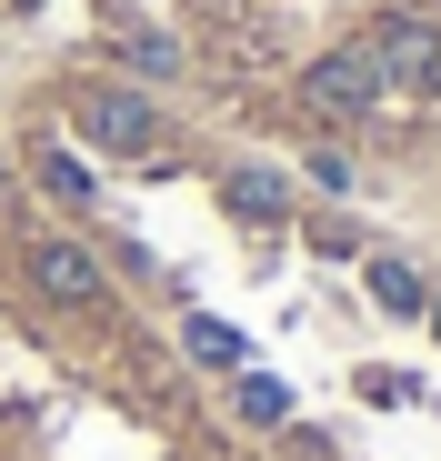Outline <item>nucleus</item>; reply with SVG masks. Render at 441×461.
<instances>
[{"label":"nucleus","instance_id":"f257e3e1","mask_svg":"<svg viewBox=\"0 0 441 461\" xmlns=\"http://www.w3.org/2000/svg\"><path fill=\"white\" fill-rule=\"evenodd\" d=\"M70 121H81L91 150H121V161H151V150H161V101L140 81H81Z\"/></svg>","mask_w":441,"mask_h":461},{"label":"nucleus","instance_id":"f03ea898","mask_svg":"<svg viewBox=\"0 0 441 461\" xmlns=\"http://www.w3.org/2000/svg\"><path fill=\"white\" fill-rule=\"evenodd\" d=\"M361 50H372L382 91H441V21H421V11H382L372 31H361Z\"/></svg>","mask_w":441,"mask_h":461},{"label":"nucleus","instance_id":"7ed1b4c3","mask_svg":"<svg viewBox=\"0 0 441 461\" xmlns=\"http://www.w3.org/2000/svg\"><path fill=\"white\" fill-rule=\"evenodd\" d=\"M302 101H311V121H361V111L382 101V70H372V50H361V41L321 50V60L302 70Z\"/></svg>","mask_w":441,"mask_h":461},{"label":"nucleus","instance_id":"20e7f679","mask_svg":"<svg viewBox=\"0 0 441 461\" xmlns=\"http://www.w3.org/2000/svg\"><path fill=\"white\" fill-rule=\"evenodd\" d=\"M21 271H31L40 301H60V312H91V301H101V261L70 241V230H40V241L21 251Z\"/></svg>","mask_w":441,"mask_h":461},{"label":"nucleus","instance_id":"39448f33","mask_svg":"<svg viewBox=\"0 0 441 461\" xmlns=\"http://www.w3.org/2000/svg\"><path fill=\"white\" fill-rule=\"evenodd\" d=\"M220 201H231L251 230H281V221H291V181H281V171H261V161H241L231 181H220Z\"/></svg>","mask_w":441,"mask_h":461},{"label":"nucleus","instance_id":"423d86ee","mask_svg":"<svg viewBox=\"0 0 441 461\" xmlns=\"http://www.w3.org/2000/svg\"><path fill=\"white\" fill-rule=\"evenodd\" d=\"M361 281H372V301H382L392 321H421V312H431V281H421L401 251H372V261H361Z\"/></svg>","mask_w":441,"mask_h":461},{"label":"nucleus","instance_id":"0eeeda50","mask_svg":"<svg viewBox=\"0 0 441 461\" xmlns=\"http://www.w3.org/2000/svg\"><path fill=\"white\" fill-rule=\"evenodd\" d=\"M181 351H191L201 371H251V331L211 321V312H191V321H181Z\"/></svg>","mask_w":441,"mask_h":461},{"label":"nucleus","instance_id":"6e6552de","mask_svg":"<svg viewBox=\"0 0 441 461\" xmlns=\"http://www.w3.org/2000/svg\"><path fill=\"white\" fill-rule=\"evenodd\" d=\"M31 171H40V191H50V201H70V211H91V201H101L91 161H81V150H60V140H40V150H31Z\"/></svg>","mask_w":441,"mask_h":461},{"label":"nucleus","instance_id":"1a4fd4ad","mask_svg":"<svg viewBox=\"0 0 441 461\" xmlns=\"http://www.w3.org/2000/svg\"><path fill=\"white\" fill-rule=\"evenodd\" d=\"M121 60H130V81H171V70H181V41H161V31H130V41H121Z\"/></svg>","mask_w":441,"mask_h":461},{"label":"nucleus","instance_id":"9d476101","mask_svg":"<svg viewBox=\"0 0 441 461\" xmlns=\"http://www.w3.org/2000/svg\"><path fill=\"white\" fill-rule=\"evenodd\" d=\"M231 381H241V421H261V431L291 421V392H281V381H261V371H231Z\"/></svg>","mask_w":441,"mask_h":461},{"label":"nucleus","instance_id":"9b49d317","mask_svg":"<svg viewBox=\"0 0 441 461\" xmlns=\"http://www.w3.org/2000/svg\"><path fill=\"white\" fill-rule=\"evenodd\" d=\"M302 171H311V191H331V201L351 191V161H341V150H311V161H302Z\"/></svg>","mask_w":441,"mask_h":461},{"label":"nucleus","instance_id":"f8f14e48","mask_svg":"<svg viewBox=\"0 0 441 461\" xmlns=\"http://www.w3.org/2000/svg\"><path fill=\"white\" fill-rule=\"evenodd\" d=\"M421 321H431V331H441V291H431V312H421Z\"/></svg>","mask_w":441,"mask_h":461},{"label":"nucleus","instance_id":"ddd939ff","mask_svg":"<svg viewBox=\"0 0 441 461\" xmlns=\"http://www.w3.org/2000/svg\"><path fill=\"white\" fill-rule=\"evenodd\" d=\"M0 201H11V171H0Z\"/></svg>","mask_w":441,"mask_h":461}]
</instances>
